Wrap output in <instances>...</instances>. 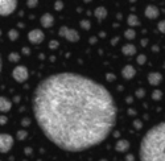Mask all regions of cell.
<instances>
[{"label": "cell", "mask_w": 165, "mask_h": 161, "mask_svg": "<svg viewBox=\"0 0 165 161\" xmlns=\"http://www.w3.org/2000/svg\"><path fill=\"white\" fill-rule=\"evenodd\" d=\"M33 114L44 135L66 152L102 144L116 123V104L110 91L75 73L44 78L34 90Z\"/></svg>", "instance_id": "cell-1"}, {"label": "cell", "mask_w": 165, "mask_h": 161, "mask_svg": "<svg viewBox=\"0 0 165 161\" xmlns=\"http://www.w3.org/2000/svg\"><path fill=\"white\" fill-rule=\"evenodd\" d=\"M141 161H165V121L152 127L140 143Z\"/></svg>", "instance_id": "cell-2"}, {"label": "cell", "mask_w": 165, "mask_h": 161, "mask_svg": "<svg viewBox=\"0 0 165 161\" xmlns=\"http://www.w3.org/2000/svg\"><path fill=\"white\" fill-rule=\"evenodd\" d=\"M17 7V0H0V16H9Z\"/></svg>", "instance_id": "cell-3"}, {"label": "cell", "mask_w": 165, "mask_h": 161, "mask_svg": "<svg viewBox=\"0 0 165 161\" xmlns=\"http://www.w3.org/2000/svg\"><path fill=\"white\" fill-rule=\"evenodd\" d=\"M58 33H60V36L65 37L66 40L70 41V42H77V41H79V33H78L75 29H70V28H68V26H61Z\"/></svg>", "instance_id": "cell-4"}, {"label": "cell", "mask_w": 165, "mask_h": 161, "mask_svg": "<svg viewBox=\"0 0 165 161\" xmlns=\"http://www.w3.org/2000/svg\"><path fill=\"white\" fill-rule=\"evenodd\" d=\"M13 147V137L8 133H0V153H7Z\"/></svg>", "instance_id": "cell-5"}, {"label": "cell", "mask_w": 165, "mask_h": 161, "mask_svg": "<svg viewBox=\"0 0 165 161\" xmlns=\"http://www.w3.org/2000/svg\"><path fill=\"white\" fill-rule=\"evenodd\" d=\"M12 77H13V79L16 82L23 83V82H25L28 79V69L25 66H16L13 69V71H12Z\"/></svg>", "instance_id": "cell-6"}, {"label": "cell", "mask_w": 165, "mask_h": 161, "mask_svg": "<svg viewBox=\"0 0 165 161\" xmlns=\"http://www.w3.org/2000/svg\"><path fill=\"white\" fill-rule=\"evenodd\" d=\"M44 38H45V35L40 29H33V31H31L28 33V40L32 44H41L44 41Z\"/></svg>", "instance_id": "cell-7"}, {"label": "cell", "mask_w": 165, "mask_h": 161, "mask_svg": "<svg viewBox=\"0 0 165 161\" xmlns=\"http://www.w3.org/2000/svg\"><path fill=\"white\" fill-rule=\"evenodd\" d=\"M145 16H147L148 19H151V20L157 19L160 16L159 8H157L156 6H148L147 8H145Z\"/></svg>", "instance_id": "cell-8"}, {"label": "cell", "mask_w": 165, "mask_h": 161, "mask_svg": "<svg viewBox=\"0 0 165 161\" xmlns=\"http://www.w3.org/2000/svg\"><path fill=\"white\" fill-rule=\"evenodd\" d=\"M135 74H136V70H135V67L131 66V65H125V66L122 69V75L125 78V79H131V78H134Z\"/></svg>", "instance_id": "cell-9"}, {"label": "cell", "mask_w": 165, "mask_h": 161, "mask_svg": "<svg viewBox=\"0 0 165 161\" xmlns=\"http://www.w3.org/2000/svg\"><path fill=\"white\" fill-rule=\"evenodd\" d=\"M162 80V75L160 73H149L148 74V82L152 86H157V85L161 83Z\"/></svg>", "instance_id": "cell-10"}, {"label": "cell", "mask_w": 165, "mask_h": 161, "mask_svg": "<svg viewBox=\"0 0 165 161\" xmlns=\"http://www.w3.org/2000/svg\"><path fill=\"white\" fill-rule=\"evenodd\" d=\"M53 24H54L53 15H50V13L42 15V17H41V25H42L44 28H50Z\"/></svg>", "instance_id": "cell-11"}, {"label": "cell", "mask_w": 165, "mask_h": 161, "mask_svg": "<svg viewBox=\"0 0 165 161\" xmlns=\"http://www.w3.org/2000/svg\"><path fill=\"white\" fill-rule=\"evenodd\" d=\"M115 149H116V152H122V153H124V152H127L128 149H129V141L128 140H119L116 143V145H115Z\"/></svg>", "instance_id": "cell-12"}, {"label": "cell", "mask_w": 165, "mask_h": 161, "mask_svg": "<svg viewBox=\"0 0 165 161\" xmlns=\"http://www.w3.org/2000/svg\"><path fill=\"white\" fill-rule=\"evenodd\" d=\"M12 107V103L4 96H0V112H8Z\"/></svg>", "instance_id": "cell-13"}, {"label": "cell", "mask_w": 165, "mask_h": 161, "mask_svg": "<svg viewBox=\"0 0 165 161\" xmlns=\"http://www.w3.org/2000/svg\"><path fill=\"white\" fill-rule=\"evenodd\" d=\"M94 15L98 20H104V19L107 17V9H106L104 7H98L94 11Z\"/></svg>", "instance_id": "cell-14"}, {"label": "cell", "mask_w": 165, "mask_h": 161, "mask_svg": "<svg viewBox=\"0 0 165 161\" xmlns=\"http://www.w3.org/2000/svg\"><path fill=\"white\" fill-rule=\"evenodd\" d=\"M122 53L124 56H134L136 53V48L132 44H127V45H124L122 48Z\"/></svg>", "instance_id": "cell-15"}, {"label": "cell", "mask_w": 165, "mask_h": 161, "mask_svg": "<svg viewBox=\"0 0 165 161\" xmlns=\"http://www.w3.org/2000/svg\"><path fill=\"white\" fill-rule=\"evenodd\" d=\"M127 23H128V25H129V26L140 25V20H139V17H137L136 15H129L128 19H127Z\"/></svg>", "instance_id": "cell-16"}, {"label": "cell", "mask_w": 165, "mask_h": 161, "mask_svg": "<svg viewBox=\"0 0 165 161\" xmlns=\"http://www.w3.org/2000/svg\"><path fill=\"white\" fill-rule=\"evenodd\" d=\"M161 98H162L161 90H159V89L153 90V92H152V99H153V101H160Z\"/></svg>", "instance_id": "cell-17"}, {"label": "cell", "mask_w": 165, "mask_h": 161, "mask_svg": "<svg viewBox=\"0 0 165 161\" xmlns=\"http://www.w3.org/2000/svg\"><path fill=\"white\" fill-rule=\"evenodd\" d=\"M124 36H125V38H128V40H134L135 36H136V32H135L134 29H127V31L124 32Z\"/></svg>", "instance_id": "cell-18"}, {"label": "cell", "mask_w": 165, "mask_h": 161, "mask_svg": "<svg viewBox=\"0 0 165 161\" xmlns=\"http://www.w3.org/2000/svg\"><path fill=\"white\" fill-rule=\"evenodd\" d=\"M8 36H9V40L15 41V40H16V38H17V36H19V33H17V31H16V29H12V31H9Z\"/></svg>", "instance_id": "cell-19"}, {"label": "cell", "mask_w": 165, "mask_h": 161, "mask_svg": "<svg viewBox=\"0 0 165 161\" xmlns=\"http://www.w3.org/2000/svg\"><path fill=\"white\" fill-rule=\"evenodd\" d=\"M136 61H137V63H139V65H144V63L147 62V57H145L144 54H140L139 57L136 58Z\"/></svg>", "instance_id": "cell-20"}, {"label": "cell", "mask_w": 165, "mask_h": 161, "mask_svg": "<svg viewBox=\"0 0 165 161\" xmlns=\"http://www.w3.org/2000/svg\"><path fill=\"white\" fill-rule=\"evenodd\" d=\"M157 28L161 33H165V20H161L159 24H157Z\"/></svg>", "instance_id": "cell-21"}, {"label": "cell", "mask_w": 165, "mask_h": 161, "mask_svg": "<svg viewBox=\"0 0 165 161\" xmlns=\"http://www.w3.org/2000/svg\"><path fill=\"white\" fill-rule=\"evenodd\" d=\"M19 58H20V56L17 54V53H11V54H9V61H12V62L19 61Z\"/></svg>", "instance_id": "cell-22"}, {"label": "cell", "mask_w": 165, "mask_h": 161, "mask_svg": "<svg viewBox=\"0 0 165 161\" xmlns=\"http://www.w3.org/2000/svg\"><path fill=\"white\" fill-rule=\"evenodd\" d=\"M17 137L20 139V140H24L26 137V131H19L17 132Z\"/></svg>", "instance_id": "cell-23"}, {"label": "cell", "mask_w": 165, "mask_h": 161, "mask_svg": "<svg viewBox=\"0 0 165 161\" xmlns=\"http://www.w3.org/2000/svg\"><path fill=\"white\" fill-rule=\"evenodd\" d=\"M144 95H145L144 89H139V90H137V91H136V96H137V98H143Z\"/></svg>", "instance_id": "cell-24"}, {"label": "cell", "mask_w": 165, "mask_h": 161, "mask_svg": "<svg viewBox=\"0 0 165 161\" xmlns=\"http://www.w3.org/2000/svg\"><path fill=\"white\" fill-rule=\"evenodd\" d=\"M38 0H28V6L31 7V8H34V7L37 6Z\"/></svg>", "instance_id": "cell-25"}, {"label": "cell", "mask_w": 165, "mask_h": 161, "mask_svg": "<svg viewBox=\"0 0 165 161\" xmlns=\"http://www.w3.org/2000/svg\"><path fill=\"white\" fill-rule=\"evenodd\" d=\"M81 26L85 29H90V23L88 21H81Z\"/></svg>", "instance_id": "cell-26"}, {"label": "cell", "mask_w": 165, "mask_h": 161, "mask_svg": "<svg viewBox=\"0 0 165 161\" xmlns=\"http://www.w3.org/2000/svg\"><path fill=\"white\" fill-rule=\"evenodd\" d=\"M49 46H50L52 49H56V48H57L58 46V41H50V44H49Z\"/></svg>", "instance_id": "cell-27"}, {"label": "cell", "mask_w": 165, "mask_h": 161, "mask_svg": "<svg viewBox=\"0 0 165 161\" xmlns=\"http://www.w3.org/2000/svg\"><path fill=\"white\" fill-rule=\"evenodd\" d=\"M134 126L136 127L137 130H140V128H141V127H143V123H141V121H140V120H135V121H134Z\"/></svg>", "instance_id": "cell-28"}, {"label": "cell", "mask_w": 165, "mask_h": 161, "mask_svg": "<svg viewBox=\"0 0 165 161\" xmlns=\"http://www.w3.org/2000/svg\"><path fill=\"white\" fill-rule=\"evenodd\" d=\"M62 3H61V1H57V3H56V9H57V11H60V9H62Z\"/></svg>", "instance_id": "cell-29"}, {"label": "cell", "mask_w": 165, "mask_h": 161, "mask_svg": "<svg viewBox=\"0 0 165 161\" xmlns=\"http://www.w3.org/2000/svg\"><path fill=\"white\" fill-rule=\"evenodd\" d=\"M115 79V75L114 74H107V80H110V82H111V80H114Z\"/></svg>", "instance_id": "cell-30"}, {"label": "cell", "mask_w": 165, "mask_h": 161, "mask_svg": "<svg viewBox=\"0 0 165 161\" xmlns=\"http://www.w3.org/2000/svg\"><path fill=\"white\" fill-rule=\"evenodd\" d=\"M6 121H7L6 116H1V118H0V124H6Z\"/></svg>", "instance_id": "cell-31"}, {"label": "cell", "mask_w": 165, "mask_h": 161, "mask_svg": "<svg viewBox=\"0 0 165 161\" xmlns=\"http://www.w3.org/2000/svg\"><path fill=\"white\" fill-rule=\"evenodd\" d=\"M23 52L25 53V54H29V49H28V48H24V49H23Z\"/></svg>", "instance_id": "cell-32"}, {"label": "cell", "mask_w": 165, "mask_h": 161, "mask_svg": "<svg viewBox=\"0 0 165 161\" xmlns=\"http://www.w3.org/2000/svg\"><path fill=\"white\" fill-rule=\"evenodd\" d=\"M147 42H148V41H147V40H141V45H143V46H145V45H147Z\"/></svg>", "instance_id": "cell-33"}, {"label": "cell", "mask_w": 165, "mask_h": 161, "mask_svg": "<svg viewBox=\"0 0 165 161\" xmlns=\"http://www.w3.org/2000/svg\"><path fill=\"white\" fill-rule=\"evenodd\" d=\"M29 123V121H28V119H24V121H23V124H24V126H26V124H28Z\"/></svg>", "instance_id": "cell-34"}, {"label": "cell", "mask_w": 165, "mask_h": 161, "mask_svg": "<svg viewBox=\"0 0 165 161\" xmlns=\"http://www.w3.org/2000/svg\"><path fill=\"white\" fill-rule=\"evenodd\" d=\"M153 52H159V46H155V48H153Z\"/></svg>", "instance_id": "cell-35"}, {"label": "cell", "mask_w": 165, "mask_h": 161, "mask_svg": "<svg viewBox=\"0 0 165 161\" xmlns=\"http://www.w3.org/2000/svg\"><path fill=\"white\" fill-rule=\"evenodd\" d=\"M0 71H1V57H0Z\"/></svg>", "instance_id": "cell-36"}, {"label": "cell", "mask_w": 165, "mask_h": 161, "mask_svg": "<svg viewBox=\"0 0 165 161\" xmlns=\"http://www.w3.org/2000/svg\"><path fill=\"white\" fill-rule=\"evenodd\" d=\"M129 1H132V3H134V1H136V0H129Z\"/></svg>", "instance_id": "cell-37"}, {"label": "cell", "mask_w": 165, "mask_h": 161, "mask_svg": "<svg viewBox=\"0 0 165 161\" xmlns=\"http://www.w3.org/2000/svg\"><path fill=\"white\" fill-rule=\"evenodd\" d=\"M164 67H165V63H164Z\"/></svg>", "instance_id": "cell-38"}, {"label": "cell", "mask_w": 165, "mask_h": 161, "mask_svg": "<svg viewBox=\"0 0 165 161\" xmlns=\"http://www.w3.org/2000/svg\"><path fill=\"white\" fill-rule=\"evenodd\" d=\"M0 35H1V32H0Z\"/></svg>", "instance_id": "cell-39"}]
</instances>
